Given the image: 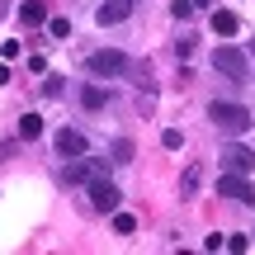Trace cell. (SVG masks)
Segmentation results:
<instances>
[{"instance_id": "9a60e30c", "label": "cell", "mask_w": 255, "mask_h": 255, "mask_svg": "<svg viewBox=\"0 0 255 255\" xmlns=\"http://www.w3.org/2000/svg\"><path fill=\"white\" fill-rule=\"evenodd\" d=\"M109 156H114V165H128V161H132V142H128V137H119V142L109 146Z\"/></svg>"}, {"instance_id": "7a4b0ae2", "label": "cell", "mask_w": 255, "mask_h": 255, "mask_svg": "<svg viewBox=\"0 0 255 255\" xmlns=\"http://www.w3.org/2000/svg\"><path fill=\"white\" fill-rule=\"evenodd\" d=\"M213 66H218L222 76H232L237 85L251 81V57L241 52V47H218V52H213Z\"/></svg>"}, {"instance_id": "8992f818", "label": "cell", "mask_w": 255, "mask_h": 255, "mask_svg": "<svg viewBox=\"0 0 255 255\" xmlns=\"http://www.w3.org/2000/svg\"><path fill=\"white\" fill-rule=\"evenodd\" d=\"M251 165H255V151L251 146H222V170H237V175H251Z\"/></svg>"}, {"instance_id": "603a6c76", "label": "cell", "mask_w": 255, "mask_h": 255, "mask_svg": "<svg viewBox=\"0 0 255 255\" xmlns=\"http://www.w3.org/2000/svg\"><path fill=\"white\" fill-rule=\"evenodd\" d=\"M251 57H255V43H251Z\"/></svg>"}, {"instance_id": "44dd1931", "label": "cell", "mask_w": 255, "mask_h": 255, "mask_svg": "<svg viewBox=\"0 0 255 255\" xmlns=\"http://www.w3.org/2000/svg\"><path fill=\"white\" fill-rule=\"evenodd\" d=\"M0 85H9V66H0Z\"/></svg>"}, {"instance_id": "ac0fdd59", "label": "cell", "mask_w": 255, "mask_h": 255, "mask_svg": "<svg viewBox=\"0 0 255 255\" xmlns=\"http://www.w3.org/2000/svg\"><path fill=\"white\" fill-rule=\"evenodd\" d=\"M194 189H199V165H189V170H184V199H189Z\"/></svg>"}, {"instance_id": "7402d4cb", "label": "cell", "mask_w": 255, "mask_h": 255, "mask_svg": "<svg viewBox=\"0 0 255 255\" xmlns=\"http://www.w3.org/2000/svg\"><path fill=\"white\" fill-rule=\"evenodd\" d=\"M189 5H194V9H199V5H213V0H189Z\"/></svg>"}, {"instance_id": "8fae6325", "label": "cell", "mask_w": 255, "mask_h": 255, "mask_svg": "<svg viewBox=\"0 0 255 255\" xmlns=\"http://www.w3.org/2000/svg\"><path fill=\"white\" fill-rule=\"evenodd\" d=\"M237 28H241V19L232 14V9H218V14H213V33H218V38H232Z\"/></svg>"}, {"instance_id": "3957f363", "label": "cell", "mask_w": 255, "mask_h": 255, "mask_svg": "<svg viewBox=\"0 0 255 255\" xmlns=\"http://www.w3.org/2000/svg\"><path fill=\"white\" fill-rule=\"evenodd\" d=\"M85 184H90V208H95V213H114V208L123 203V194L114 189L104 175H95V180H85Z\"/></svg>"}, {"instance_id": "e0dca14e", "label": "cell", "mask_w": 255, "mask_h": 255, "mask_svg": "<svg viewBox=\"0 0 255 255\" xmlns=\"http://www.w3.org/2000/svg\"><path fill=\"white\" fill-rule=\"evenodd\" d=\"M227 251L232 255H246L251 251V237H227Z\"/></svg>"}, {"instance_id": "9c48e42d", "label": "cell", "mask_w": 255, "mask_h": 255, "mask_svg": "<svg viewBox=\"0 0 255 255\" xmlns=\"http://www.w3.org/2000/svg\"><path fill=\"white\" fill-rule=\"evenodd\" d=\"M128 14H132V0H104V5L95 9V19H100L104 28H109V24H123Z\"/></svg>"}, {"instance_id": "5b68a950", "label": "cell", "mask_w": 255, "mask_h": 255, "mask_svg": "<svg viewBox=\"0 0 255 255\" xmlns=\"http://www.w3.org/2000/svg\"><path fill=\"white\" fill-rule=\"evenodd\" d=\"M128 52H119V47H104V52H90V71L95 76H123L128 71Z\"/></svg>"}, {"instance_id": "7c38bea8", "label": "cell", "mask_w": 255, "mask_h": 255, "mask_svg": "<svg viewBox=\"0 0 255 255\" xmlns=\"http://www.w3.org/2000/svg\"><path fill=\"white\" fill-rule=\"evenodd\" d=\"M81 104H85V109H104V104H109V90H104V85H85Z\"/></svg>"}, {"instance_id": "52a82bcc", "label": "cell", "mask_w": 255, "mask_h": 255, "mask_svg": "<svg viewBox=\"0 0 255 255\" xmlns=\"http://www.w3.org/2000/svg\"><path fill=\"white\" fill-rule=\"evenodd\" d=\"M104 170H109V161H71L62 170V180L66 184H85V180H95V175H104Z\"/></svg>"}, {"instance_id": "30bf717a", "label": "cell", "mask_w": 255, "mask_h": 255, "mask_svg": "<svg viewBox=\"0 0 255 255\" xmlns=\"http://www.w3.org/2000/svg\"><path fill=\"white\" fill-rule=\"evenodd\" d=\"M19 19H24L28 28L47 24V5H43V0H28V5H19Z\"/></svg>"}, {"instance_id": "5bb4252c", "label": "cell", "mask_w": 255, "mask_h": 255, "mask_svg": "<svg viewBox=\"0 0 255 255\" xmlns=\"http://www.w3.org/2000/svg\"><path fill=\"white\" fill-rule=\"evenodd\" d=\"M114 232H119V237H132V232H137V218H132V213H119V208H114Z\"/></svg>"}, {"instance_id": "d6986e66", "label": "cell", "mask_w": 255, "mask_h": 255, "mask_svg": "<svg viewBox=\"0 0 255 255\" xmlns=\"http://www.w3.org/2000/svg\"><path fill=\"white\" fill-rule=\"evenodd\" d=\"M161 142H165V146H170V151H175V146L184 142V132H180V128H165V132H161Z\"/></svg>"}, {"instance_id": "2e32d148", "label": "cell", "mask_w": 255, "mask_h": 255, "mask_svg": "<svg viewBox=\"0 0 255 255\" xmlns=\"http://www.w3.org/2000/svg\"><path fill=\"white\" fill-rule=\"evenodd\" d=\"M47 33H52V38H66V33H71V19H62V14L47 19Z\"/></svg>"}, {"instance_id": "4fadbf2b", "label": "cell", "mask_w": 255, "mask_h": 255, "mask_svg": "<svg viewBox=\"0 0 255 255\" xmlns=\"http://www.w3.org/2000/svg\"><path fill=\"white\" fill-rule=\"evenodd\" d=\"M19 137H24V142H38V137H43V119H38V114H24V119H19Z\"/></svg>"}, {"instance_id": "277c9868", "label": "cell", "mask_w": 255, "mask_h": 255, "mask_svg": "<svg viewBox=\"0 0 255 255\" xmlns=\"http://www.w3.org/2000/svg\"><path fill=\"white\" fill-rule=\"evenodd\" d=\"M218 194H222V199H232V203H255V189H251V180H246V175H237V170H222V180H218Z\"/></svg>"}, {"instance_id": "ffe728a7", "label": "cell", "mask_w": 255, "mask_h": 255, "mask_svg": "<svg viewBox=\"0 0 255 255\" xmlns=\"http://www.w3.org/2000/svg\"><path fill=\"white\" fill-rule=\"evenodd\" d=\"M170 14H175V19H189V14H194V5H189V0H175Z\"/></svg>"}, {"instance_id": "ba28073f", "label": "cell", "mask_w": 255, "mask_h": 255, "mask_svg": "<svg viewBox=\"0 0 255 255\" xmlns=\"http://www.w3.org/2000/svg\"><path fill=\"white\" fill-rule=\"evenodd\" d=\"M57 151H62V156H85L90 142H85L81 128H62V132H57Z\"/></svg>"}, {"instance_id": "6da1fadb", "label": "cell", "mask_w": 255, "mask_h": 255, "mask_svg": "<svg viewBox=\"0 0 255 255\" xmlns=\"http://www.w3.org/2000/svg\"><path fill=\"white\" fill-rule=\"evenodd\" d=\"M208 119L222 128V132H251V109L246 104H227V100H218V104H208Z\"/></svg>"}]
</instances>
